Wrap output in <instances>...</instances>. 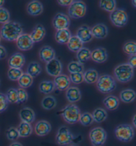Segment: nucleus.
I'll use <instances>...</instances> for the list:
<instances>
[{"instance_id":"14","label":"nucleus","mask_w":136,"mask_h":146,"mask_svg":"<svg viewBox=\"0 0 136 146\" xmlns=\"http://www.w3.org/2000/svg\"><path fill=\"white\" fill-rule=\"evenodd\" d=\"M39 58L44 62L48 63L54 58H56V52L51 46L48 45L41 47L39 52Z\"/></svg>"},{"instance_id":"29","label":"nucleus","mask_w":136,"mask_h":146,"mask_svg":"<svg viewBox=\"0 0 136 146\" xmlns=\"http://www.w3.org/2000/svg\"><path fill=\"white\" fill-rule=\"evenodd\" d=\"M121 101L125 103H130L136 99V93L131 89H126L121 91L120 94Z\"/></svg>"},{"instance_id":"34","label":"nucleus","mask_w":136,"mask_h":146,"mask_svg":"<svg viewBox=\"0 0 136 146\" xmlns=\"http://www.w3.org/2000/svg\"><path fill=\"white\" fill-rule=\"evenodd\" d=\"M91 58V51L86 47H83L76 53V58L79 63L84 64Z\"/></svg>"},{"instance_id":"27","label":"nucleus","mask_w":136,"mask_h":146,"mask_svg":"<svg viewBox=\"0 0 136 146\" xmlns=\"http://www.w3.org/2000/svg\"><path fill=\"white\" fill-rule=\"evenodd\" d=\"M19 132V135L21 137H27L32 134L33 126L31 124L21 122L18 125L17 128Z\"/></svg>"},{"instance_id":"46","label":"nucleus","mask_w":136,"mask_h":146,"mask_svg":"<svg viewBox=\"0 0 136 146\" xmlns=\"http://www.w3.org/2000/svg\"><path fill=\"white\" fill-rule=\"evenodd\" d=\"M8 105H9V103H8L5 95L0 92V113L7 110Z\"/></svg>"},{"instance_id":"20","label":"nucleus","mask_w":136,"mask_h":146,"mask_svg":"<svg viewBox=\"0 0 136 146\" xmlns=\"http://www.w3.org/2000/svg\"><path fill=\"white\" fill-rule=\"evenodd\" d=\"M21 122L28 124H32L35 120V113L32 108L29 107H24L19 111V113Z\"/></svg>"},{"instance_id":"8","label":"nucleus","mask_w":136,"mask_h":146,"mask_svg":"<svg viewBox=\"0 0 136 146\" xmlns=\"http://www.w3.org/2000/svg\"><path fill=\"white\" fill-rule=\"evenodd\" d=\"M68 13L72 19L83 17L86 13V5L82 1H73L68 7Z\"/></svg>"},{"instance_id":"56","label":"nucleus","mask_w":136,"mask_h":146,"mask_svg":"<svg viewBox=\"0 0 136 146\" xmlns=\"http://www.w3.org/2000/svg\"><path fill=\"white\" fill-rule=\"evenodd\" d=\"M0 85H1V80H0Z\"/></svg>"},{"instance_id":"17","label":"nucleus","mask_w":136,"mask_h":146,"mask_svg":"<svg viewBox=\"0 0 136 146\" xmlns=\"http://www.w3.org/2000/svg\"><path fill=\"white\" fill-rule=\"evenodd\" d=\"M53 82L55 88L59 91L67 90L71 83L69 77L65 74H60L54 78Z\"/></svg>"},{"instance_id":"30","label":"nucleus","mask_w":136,"mask_h":146,"mask_svg":"<svg viewBox=\"0 0 136 146\" xmlns=\"http://www.w3.org/2000/svg\"><path fill=\"white\" fill-rule=\"evenodd\" d=\"M42 68L41 64L37 62H31L27 68V74L32 78H36L41 74Z\"/></svg>"},{"instance_id":"51","label":"nucleus","mask_w":136,"mask_h":146,"mask_svg":"<svg viewBox=\"0 0 136 146\" xmlns=\"http://www.w3.org/2000/svg\"><path fill=\"white\" fill-rule=\"evenodd\" d=\"M132 123H133V126H134L135 128H136V114H135L134 116H133V117Z\"/></svg>"},{"instance_id":"26","label":"nucleus","mask_w":136,"mask_h":146,"mask_svg":"<svg viewBox=\"0 0 136 146\" xmlns=\"http://www.w3.org/2000/svg\"><path fill=\"white\" fill-rule=\"evenodd\" d=\"M84 81L88 84H93L96 83L99 78L98 72L94 69H88L83 73Z\"/></svg>"},{"instance_id":"1","label":"nucleus","mask_w":136,"mask_h":146,"mask_svg":"<svg viewBox=\"0 0 136 146\" xmlns=\"http://www.w3.org/2000/svg\"><path fill=\"white\" fill-rule=\"evenodd\" d=\"M23 33V28L19 23L9 21L2 25L0 30V36L5 40L13 42Z\"/></svg>"},{"instance_id":"53","label":"nucleus","mask_w":136,"mask_h":146,"mask_svg":"<svg viewBox=\"0 0 136 146\" xmlns=\"http://www.w3.org/2000/svg\"><path fill=\"white\" fill-rule=\"evenodd\" d=\"M131 3H132L133 6H134L136 8V0H132V1H131Z\"/></svg>"},{"instance_id":"54","label":"nucleus","mask_w":136,"mask_h":146,"mask_svg":"<svg viewBox=\"0 0 136 146\" xmlns=\"http://www.w3.org/2000/svg\"><path fill=\"white\" fill-rule=\"evenodd\" d=\"M1 36H0V43H1Z\"/></svg>"},{"instance_id":"33","label":"nucleus","mask_w":136,"mask_h":146,"mask_svg":"<svg viewBox=\"0 0 136 146\" xmlns=\"http://www.w3.org/2000/svg\"><path fill=\"white\" fill-rule=\"evenodd\" d=\"M56 100L53 96L47 95L43 98L41 101V106L45 110L54 109L56 106Z\"/></svg>"},{"instance_id":"28","label":"nucleus","mask_w":136,"mask_h":146,"mask_svg":"<svg viewBox=\"0 0 136 146\" xmlns=\"http://www.w3.org/2000/svg\"><path fill=\"white\" fill-rule=\"evenodd\" d=\"M67 46L71 52L77 53L82 48L84 47V43L75 35L70 37L67 43Z\"/></svg>"},{"instance_id":"49","label":"nucleus","mask_w":136,"mask_h":146,"mask_svg":"<svg viewBox=\"0 0 136 146\" xmlns=\"http://www.w3.org/2000/svg\"><path fill=\"white\" fill-rule=\"evenodd\" d=\"M72 0H58V1H57L58 3L61 6H64V7H66V6H70V5L71 3H72Z\"/></svg>"},{"instance_id":"23","label":"nucleus","mask_w":136,"mask_h":146,"mask_svg":"<svg viewBox=\"0 0 136 146\" xmlns=\"http://www.w3.org/2000/svg\"><path fill=\"white\" fill-rule=\"evenodd\" d=\"M46 35V30L41 24L37 25L30 34V36L33 42H41Z\"/></svg>"},{"instance_id":"9","label":"nucleus","mask_w":136,"mask_h":146,"mask_svg":"<svg viewBox=\"0 0 136 146\" xmlns=\"http://www.w3.org/2000/svg\"><path fill=\"white\" fill-rule=\"evenodd\" d=\"M110 19L114 25L118 27H123L126 25L128 21V15L125 10L116 9L110 13Z\"/></svg>"},{"instance_id":"52","label":"nucleus","mask_w":136,"mask_h":146,"mask_svg":"<svg viewBox=\"0 0 136 146\" xmlns=\"http://www.w3.org/2000/svg\"><path fill=\"white\" fill-rule=\"evenodd\" d=\"M4 3H5V1L4 0H0V8L3 7Z\"/></svg>"},{"instance_id":"21","label":"nucleus","mask_w":136,"mask_h":146,"mask_svg":"<svg viewBox=\"0 0 136 146\" xmlns=\"http://www.w3.org/2000/svg\"><path fill=\"white\" fill-rule=\"evenodd\" d=\"M27 11L31 16H38L43 13V5L41 2L34 0L29 2L27 6Z\"/></svg>"},{"instance_id":"18","label":"nucleus","mask_w":136,"mask_h":146,"mask_svg":"<svg viewBox=\"0 0 136 146\" xmlns=\"http://www.w3.org/2000/svg\"><path fill=\"white\" fill-rule=\"evenodd\" d=\"M94 62L98 64L105 62L108 59V52L106 48L99 47L91 52V58Z\"/></svg>"},{"instance_id":"35","label":"nucleus","mask_w":136,"mask_h":146,"mask_svg":"<svg viewBox=\"0 0 136 146\" xmlns=\"http://www.w3.org/2000/svg\"><path fill=\"white\" fill-rule=\"evenodd\" d=\"M33 78L27 73H23L18 80V83L21 88L25 89L33 85Z\"/></svg>"},{"instance_id":"19","label":"nucleus","mask_w":136,"mask_h":146,"mask_svg":"<svg viewBox=\"0 0 136 146\" xmlns=\"http://www.w3.org/2000/svg\"><path fill=\"white\" fill-rule=\"evenodd\" d=\"M93 37L98 39H104L108 36V29L107 26L103 23H98L91 28Z\"/></svg>"},{"instance_id":"36","label":"nucleus","mask_w":136,"mask_h":146,"mask_svg":"<svg viewBox=\"0 0 136 146\" xmlns=\"http://www.w3.org/2000/svg\"><path fill=\"white\" fill-rule=\"evenodd\" d=\"M99 5L102 9L112 13L116 9V1L115 0H101Z\"/></svg>"},{"instance_id":"40","label":"nucleus","mask_w":136,"mask_h":146,"mask_svg":"<svg viewBox=\"0 0 136 146\" xmlns=\"http://www.w3.org/2000/svg\"><path fill=\"white\" fill-rule=\"evenodd\" d=\"M123 50L129 56L136 55V42L134 41L127 42L123 45Z\"/></svg>"},{"instance_id":"6","label":"nucleus","mask_w":136,"mask_h":146,"mask_svg":"<svg viewBox=\"0 0 136 146\" xmlns=\"http://www.w3.org/2000/svg\"><path fill=\"white\" fill-rule=\"evenodd\" d=\"M106 131L102 127L94 128L89 133V138L93 146H102L107 139Z\"/></svg>"},{"instance_id":"5","label":"nucleus","mask_w":136,"mask_h":146,"mask_svg":"<svg viewBox=\"0 0 136 146\" xmlns=\"http://www.w3.org/2000/svg\"><path fill=\"white\" fill-rule=\"evenodd\" d=\"M114 132L116 138L122 142H129L132 140L135 135L133 126L128 124L118 125L115 129Z\"/></svg>"},{"instance_id":"32","label":"nucleus","mask_w":136,"mask_h":146,"mask_svg":"<svg viewBox=\"0 0 136 146\" xmlns=\"http://www.w3.org/2000/svg\"><path fill=\"white\" fill-rule=\"evenodd\" d=\"M94 122L96 123H101L105 121L108 118V113L105 109L102 108H97L94 110L92 114Z\"/></svg>"},{"instance_id":"31","label":"nucleus","mask_w":136,"mask_h":146,"mask_svg":"<svg viewBox=\"0 0 136 146\" xmlns=\"http://www.w3.org/2000/svg\"><path fill=\"white\" fill-rule=\"evenodd\" d=\"M54 82L52 81H43L39 83V89L41 93L45 94V95H49L55 89Z\"/></svg>"},{"instance_id":"22","label":"nucleus","mask_w":136,"mask_h":146,"mask_svg":"<svg viewBox=\"0 0 136 146\" xmlns=\"http://www.w3.org/2000/svg\"><path fill=\"white\" fill-rule=\"evenodd\" d=\"M80 90L76 87H69L66 91V98L69 103L74 104L81 99Z\"/></svg>"},{"instance_id":"2","label":"nucleus","mask_w":136,"mask_h":146,"mask_svg":"<svg viewBox=\"0 0 136 146\" xmlns=\"http://www.w3.org/2000/svg\"><path fill=\"white\" fill-rule=\"evenodd\" d=\"M116 81L114 77L108 74L99 76L96 82V87L100 92L104 94L110 93L116 89Z\"/></svg>"},{"instance_id":"7","label":"nucleus","mask_w":136,"mask_h":146,"mask_svg":"<svg viewBox=\"0 0 136 146\" xmlns=\"http://www.w3.org/2000/svg\"><path fill=\"white\" fill-rule=\"evenodd\" d=\"M74 136L66 126H60L56 135V141L59 145H67L73 142Z\"/></svg>"},{"instance_id":"44","label":"nucleus","mask_w":136,"mask_h":146,"mask_svg":"<svg viewBox=\"0 0 136 146\" xmlns=\"http://www.w3.org/2000/svg\"><path fill=\"white\" fill-rule=\"evenodd\" d=\"M70 78V82L76 85L80 84L84 81L83 73H76V74H70L68 76Z\"/></svg>"},{"instance_id":"11","label":"nucleus","mask_w":136,"mask_h":146,"mask_svg":"<svg viewBox=\"0 0 136 146\" xmlns=\"http://www.w3.org/2000/svg\"><path fill=\"white\" fill-rule=\"evenodd\" d=\"M62 64L61 62L57 58H54L51 62H48L46 64L45 69L46 72L49 76L56 78L62 74Z\"/></svg>"},{"instance_id":"42","label":"nucleus","mask_w":136,"mask_h":146,"mask_svg":"<svg viewBox=\"0 0 136 146\" xmlns=\"http://www.w3.org/2000/svg\"><path fill=\"white\" fill-rule=\"evenodd\" d=\"M6 136L9 140L15 141L19 137V132L15 127H10L6 131Z\"/></svg>"},{"instance_id":"41","label":"nucleus","mask_w":136,"mask_h":146,"mask_svg":"<svg viewBox=\"0 0 136 146\" xmlns=\"http://www.w3.org/2000/svg\"><path fill=\"white\" fill-rule=\"evenodd\" d=\"M5 97L9 103H18L17 90L15 88H10L5 94Z\"/></svg>"},{"instance_id":"37","label":"nucleus","mask_w":136,"mask_h":146,"mask_svg":"<svg viewBox=\"0 0 136 146\" xmlns=\"http://www.w3.org/2000/svg\"><path fill=\"white\" fill-rule=\"evenodd\" d=\"M67 69L70 74H76V73H83L84 67L83 64L79 63L78 61H72L68 64Z\"/></svg>"},{"instance_id":"24","label":"nucleus","mask_w":136,"mask_h":146,"mask_svg":"<svg viewBox=\"0 0 136 146\" xmlns=\"http://www.w3.org/2000/svg\"><path fill=\"white\" fill-rule=\"evenodd\" d=\"M72 36L70 31L69 29H63V30L56 31L55 33L56 41L60 44H67L68 42L70 40V37Z\"/></svg>"},{"instance_id":"4","label":"nucleus","mask_w":136,"mask_h":146,"mask_svg":"<svg viewBox=\"0 0 136 146\" xmlns=\"http://www.w3.org/2000/svg\"><path fill=\"white\" fill-rule=\"evenodd\" d=\"M115 78L121 83H127L132 80L134 71L127 63L122 64L116 66L114 69Z\"/></svg>"},{"instance_id":"13","label":"nucleus","mask_w":136,"mask_h":146,"mask_svg":"<svg viewBox=\"0 0 136 146\" xmlns=\"http://www.w3.org/2000/svg\"><path fill=\"white\" fill-rule=\"evenodd\" d=\"M25 64V58L20 52H16L10 56L8 60V65L10 68L21 69Z\"/></svg>"},{"instance_id":"25","label":"nucleus","mask_w":136,"mask_h":146,"mask_svg":"<svg viewBox=\"0 0 136 146\" xmlns=\"http://www.w3.org/2000/svg\"><path fill=\"white\" fill-rule=\"evenodd\" d=\"M103 103L109 110H116L120 105V99L116 96L108 95L103 100Z\"/></svg>"},{"instance_id":"47","label":"nucleus","mask_w":136,"mask_h":146,"mask_svg":"<svg viewBox=\"0 0 136 146\" xmlns=\"http://www.w3.org/2000/svg\"><path fill=\"white\" fill-rule=\"evenodd\" d=\"M127 64L133 69L136 68V55L129 56L128 59V63Z\"/></svg>"},{"instance_id":"16","label":"nucleus","mask_w":136,"mask_h":146,"mask_svg":"<svg viewBox=\"0 0 136 146\" xmlns=\"http://www.w3.org/2000/svg\"><path fill=\"white\" fill-rule=\"evenodd\" d=\"M76 36L83 43L89 42L94 38L92 34L91 28L87 25H82L79 27L77 30Z\"/></svg>"},{"instance_id":"39","label":"nucleus","mask_w":136,"mask_h":146,"mask_svg":"<svg viewBox=\"0 0 136 146\" xmlns=\"http://www.w3.org/2000/svg\"><path fill=\"white\" fill-rule=\"evenodd\" d=\"M23 74L22 69H16V68H10L7 72L8 78L11 81H18L19 79L21 78Z\"/></svg>"},{"instance_id":"10","label":"nucleus","mask_w":136,"mask_h":146,"mask_svg":"<svg viewBox=\"0 0 136 146\" xmlns=\"http://www.w3.org/2000/svg\"><path fill=\"white\" fill-rule=\"evenodd\" d=\"M70 25V20L68 15L62 13H58L54 17L53 20V25L56 31L68 29Z\"/></svg>"},{"instance_id":"3","label":"nucleus","mask_w":136,"mask_h":146,"mask_svg":"<svg viewBox=\"0 0 136 146\" xmlns=\"http://www.w3.org/2000/svg\"><path fill=\"white\" fill-rule=\"evenodd\" d=\"M81 112L78 106L74 104L66 105L61 111V116L64 120L69 124H74L79 122Z\"/></svg>"},{"instance_id":"55","label":"nucleus","mask_w":136,"mask_h":146,"mask_svg":"<svg viewBox=\"0 0 136 146\" xmlns=\"http://www.w3.org/2000/svg\"><path fill=\"white\" fill-rule=\"evenodd\" d=\"M69 146H76V145H69Z\"/></svg>"},{"instance_id":"12","label":"nucleus","mask_w":136,"mask_h":146,"mask_svg":"<svg viewBox=\"0 0 136 146\" xmlns=\"http://www.w3.org/2000/svg\"><path fill=\"white\" fill-rule=\"evenodd\" d=\"M16 44L20 50L27 51L32 48L34 42L31 39L30 35L27 33H23L16 40Z\"/></svg>"},{"instance_id":"43","label":"nucleus","mask_w":136,"mask_h":146,"mask_svg":"<svg viewBox=\"0 0 136 146\" xmlns=\"http://www.w3.org/2000/svg\"><path fill=\"white\" fill-rule=\"evenodd\" d=\"M10 21V13L7 9L4 7L0 8V23L5 24Z\"/></svg>"},{"instance_id":"50","label":"nucleus","mask_w":136,"mask_h":146,"mask_svg":"<svg viewBox=\"0 0 136 146\" xmlns=\"http://www.w3.org/2000/svg\"><path fill=\"white\" fill-rule=\"evenodd\" d=\"M9 146H23V145L18 141H14V142L11 143Z\"/></svg>"},{"instance_id":"15","label":"nucleus","mask_w":136,"mask_h":146,"mask_svg":"<svg viewBox=\"0 0 136 146\" xmlns=\"http://www.w3.org/2000/svg\"><path fill=\"white\" fill-rule=\"evenodd\" d=\"M51 125L47 120H39L35 126V132L39 136H45L51 132Z\"/></svg>"},{"instance_id":"48","label":"nucleus","mask_w":136,"mask_h":146,"mask_svg":"<svg viewBox=\"0 0 136 146\" xmlns=\"http://www.w3.org/2000/svg\"><path fill=\"white\" fill-rule=\"evenodd\" d=\"M7 55V50L6 49L4 48L3 46L0 45V60H3L6 58Z\"/></svg>"},{"instance_id":"45","label":"nucleus","mask_w":136,"mask_h":146,"mask_svg":"<svg viewBox=\"0 0 136 146\" xmlns=\"http://www.w3.org/2000/svg\"><path fill=\"white\" fill-rule=\"evenodd\" d=\"M17 95H18V103H24L28 100V93L25 89L19 88L17 89Z\"/></svg>"},{"instance_id":"38","label":"nucleus","mask_w":136,"mask_h":146,"mask_svg":"<svg viewBox=\"0 0 136 146\" xmlns=\"http://www.w3.org/2000/svg\"><path fill=\"white\" fill-rule=\"evenodd\" d=\"M79 122L84 126H88L92 124L94 122L92 115L88 112H84V113L81 114Z\"/></svg>"}]
</instances>
